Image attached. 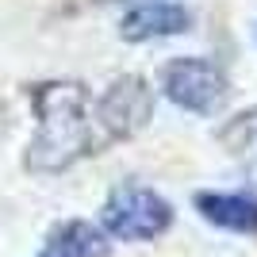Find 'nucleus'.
I'll list each match as a JSON object with an SVG mask.
<instances>
[{
	"label": "nucleus",
	"instance_id": "1",
	"mask_svg": "<svg viewBox=\"0 0 257 257\" xmlns=\"http://www.w3.org/2000/svg\"><path fill=\"white\" fill-rule=\"evenodd\" d=\"M35 111H39V131L27 142V158H23L31 173H62L81 158L104 150L85 85H77V81L39 85Z\"/></svg>",
	"mask_w": 257,
	"mask_h": 257
},
{
	"label": "nucleus",
	"instance_id": "2",
	"mask_svg": "<svg viewBox=\"0 0 257 257\" xmlns=\"http://www.w3.org/2000/svg\"><path fill=\"white\" fill-rule=\"evenodd\" d=\"M104 230L123 242H150L173 226V204L146 184H123L104 200Z\"/></svg>",
	"mask_w": 257,
	"mask_h": 257
},
{
	"label": "nucleus",
	"instance_id": "3",
	"mask_svg": "<svg viewBox=\"0 0 257 257\" xmlns=\"http://www.w3.org/2000/svg\"><path fill=\"white\" fill-rule=\"evenodd\" d=\"M150 111H154V100H150V88H146L142 77H119V81H111L104 88L100 100H92V119H96L104 146L142 131Z\"/></svg>",
	"mask_w": 257,
	"mask_h": 257
},
{
	"label": "nucleus",
	"instance_id": "4",
	"mask_svg": "<svg viewBox=\"0 0 257 257\" xmlns=\"http://www.w3.org/2000/svg\"><path fill=\"white\" fill-rule=\"evenodd\" d=\"M165 96L177 107L192 111V115H215L219 107L230 96V85H226V73L219 65L204 62V58H181L165 69Z\"/></svg>",
	"mask_w": 257,
	"mask_h": 257
},
{
	"label": "nucleus",
	"instance_id": "5",
	"mask_svg": "<svg viewBox=\"0 0 257 257\" xmlns=\"http://www.w3.org/2000/svg\"><path fill=\"white\" fill-rule=\"evenodd\" d=\"M181 31H188V12L169 0H142L119 23V35L127 43H150V39H165V35Z\"/></svg>",
	"mask_w": 257,
	"mask_h": 257
},
{
	"label": "nucleus",
	"instance_id": "6",
	"mask_svg": "<svg viewBox=\"0 0 257 257\" xmlns=\"http://www.w3.org/2000/svg\"><path fill=\"white\" fill-rule=\"evenodd\" d=\"M196 211L207 223L234 230V234H257V196L249 192H200Z\"/></svg>",
	"mask_w": 257,
	"mask_h": 257
},
{
	"label": "nucleus",
	"instance_id": "7",
	"mask_svg": "<svg viewBox=\"0 0 257 257\" xmlns=\"http://www.w3.org/2000/svg\"><path fill=\"white\" fill-rule=\"evenodd\" d=\"M111 242L104 238V230L85 219H69V223L54 226L50 238L39 257H107Z\"/></svg>",
	"mask_w": 257,
	"mask_h": 257
}]
</instances>
